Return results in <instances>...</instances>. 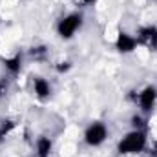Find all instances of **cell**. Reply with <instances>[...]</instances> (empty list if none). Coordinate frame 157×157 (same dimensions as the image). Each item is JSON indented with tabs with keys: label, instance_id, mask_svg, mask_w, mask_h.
<instances>
[{
	"label": "cell",
	"instance_id": "cell-1",
	"mask_svg": "<svg viewBox=\"0 0 157 157\" xmlns=\"http://www.w3.org/2000/svg\"><path fill=\"white\" fill-rule=\"evenodd\" d=\"M148 146V135L146 130H130L124 133L117 143L119 155H139Z\"/></svg>",
	"mask_w": 157,
	"mask_h": 157
},
{
	"label": "cell",
	"instance_id": "cell-2",
	"mask_svg": "<svg viewBox=\"0 0 157 157\" xmlns=\"http://www.w3.org/2000/svg\"><path fill=\"white\" fill-rule=\"evenodd\" d=\"M84 24V15L80 11H71L64 17L59 18L57 26H55V31L59 35V39L62 40H71L82 28Z\"/></svg>",
	"mask_w": 157,
	"mask_h": 157
},
{
	"label": "cell",
	"instance_id": "cell-3",
	"mask_svg": "<svg viewBox=\"0 0 157 157\" xmlns=\"http://www.w3.org/2000/svg\"><path fill=\"white\" fill-rule=\"evenodd\" d=\"M108 135H110V130H108V126H106L104 121H91L84 128L82 141L90 148H99V146H102L106 143Z\"/></svg>",
	"mask_w": 157,
	"mask_h": 157
},
{
	"label": "cell",
	"instance_id": "cell-4",
	"mask_svg": "<svg viewBox=\"0 0 157 157\" xmlns=\"http://www.w3.org/2000/svg\"><path fill=\"white\" fill-rule=\"evenodd\" d=\"M135 102H137V106H139V112H141V113L150 115V113L154 112L155 104H157V88L154 86V84L144 86V88L137 93Z\"/></svg>",
	"mask_w": 157,
	"mask_h": 157
},
{
	"label": "cell",
	"instance_id": "cell-5",
	"mask_svg": "<svg viewBox=\"0 0 157 157\" xmlns=\"http://www.w3.org/2000/svg\"><path fill=\"white\" fill-rule=\"evenodd\" d=\"M113 46H115V49H117L121 55H132L139 48V40H137L135 35H132L128 31H119Z\"/></svg>",
	"mask_w": 157,
	"mask_h": 157
},
{
	"label": "cell",
	"instance_id": "cell-6",
	"mask_svg": "<svg viewBox=\"0 0 157 157\" xmlns=\"http://www.w3.org/2000/svg\"><path fill=\"white\" fill-rule=\"evenodd\" d=\"M135 37L139 40V46L148 48L150 51L157 49V26H141L135 33Z\"/></svg>",
	"mask_w": 157,
	"mask_h": 157
},
{
	"label": "cell",
	"instance_id": "cell-7",
	"mask_svg": "<svg viewBox=\"0 0 157 157\" xmlns=\"http://www.w3.org/2000/svg\"><path fill=\"white\" fill-rule=\"evenodd\" d=\"M31 86H33V93H35V97H37L39 101L46 102V101L51 99V95H53V88H51V82H49L46 77H42V75H35L33 80H31Z\"/></svg>",
	"mask_w": 157,
	"mask_h": 157
},
{
	"label": "cell",
	"instance_id": "cell-8",
	"mask_svg": "<svg viewBox=\"0 0 157 157\" xmlns=\"http://www.w3.org/2000/svg\"><path fill=\"white\" fill-rule=\"evenodd\" d=\"M53 154V141L48 135H39L35 141V155L37 157H51Z\"/></svg>",
	"mask_w": 157,
	"mask_h": 157
},
{
	"label": "cell",
	"instance_id": "cell-9",
	"mask_svg": "<svg viewBox=\"0 0 157 157\" xmlns=\"http://www.w3.org/2000/svg\"><path fill=\"white\" fill-rule=\"evenodd\" d=\"M2 64H4V68H6V71L9 75H18L22 71V57L18 53H15L11 57H4Z\"/></svg>",
	"mask_w": 157,
	"mask_h": 157
},
{
	"label": "cell",
	"instance_id": "cell-10",
	"mask_svg": "<svg viewBox=\"0 0 157 157\" xmlns=\"http://www.w3.org/2000/svg\"><path fill=\"white\" fill-rule=\"evenodd\" d=\"M130 124H132V130H144L146 128V119H144V113H133L132 119H130Z\"/></svg>",
	"mask_w": 157,
	"mask_h": 157
},
{
	"label": "cell",
	"instance_id": "cell-11",
	"mask_svg": "<svg viewBox=\"0 0 157 157\" xmlns=\"http://www.w3.org/2000/svg\"><path fill=\"white\" fill-rule=\"evenodd\" d=\"M15 126H17V122L13 121V119H6L2 124H0V139H4V137H7L13 130H15Z\"/></svg>",
	"mask_w": 157,
	"mask_h": 157
},
{
	"label": "cell",
	"instance_id": "cell-12",
	"mask_svg": "<svg viewBox=\"0 0 157 157\" xmlns=\"http://www.w3.org/2000/svg\"><path fill=\"white\" fill-rule=\"evenodd\" d=\"M73 68V64L70 62V60H60V62H57V66H55V70H57V73H68L70 70Z\"/></svg>",
	"mask_w": 157,
	"mask_h": 157
},
{
	"label": "cell",
	"instance_id": "cell-13",
	"mask_svg": "<svg viewBox=\"0 0 157 157\" xmlns=\"http://www.w3.org/2000/svg\"><path fill=\"white\" fill-rule=\"evenodd\" d=\"M7 91H9L7 80H6V78H0V99H4V97L7 95Z\"/></svg>",
	"mask_w": 157,
	"mask_h": 157
},
{
	"label": "cell",
	"instance_id": "cell-14",
	"mask_svg": "<svg viewBox=\"0 0 157 157\" xmlns=\"http://www.w3.org/2000/svg\"><path fill=\"white\" fill-rule=\"evenodd\" d=\"M31 57H35V59H39V57H42L44 53H46V48L44 46H37V48H31Z\"/></svg>",
	"mask_w": 157,
	"mask_h": 157
},
{
	"label": "cell",
	"instance_id": "cell-15",
	"mask_svg": "<svg viewBox=\"0 0 157 157\" xmlns=\"http://www.w3.org/2000/svg\"><path fill=\"white\" fill-rule=\"evenodd\" d=\"M80 2H82L84 6H91V4H95L97 0H80Z\"/></svg>",
	"mask_w": 157,
	"mask_h": 157
},
{
	"label": "cell",
	"instance_id": "cell-16",
	"mask_svg": "<svg viewBox=\"0 0 157 157\" xmlns=\"http://www.w3.org/2000/svg\"><path fill=\"white\" fill-rule=\"evenodd\" d=\"M152 152H154V155H157V141L154 143V146H152Z\"/></svg>",
	"mask_w": 157,
	"mask_h": 157
}]
</instances>
